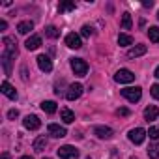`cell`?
Listing matches in <instances>:
<instances>
[{
  "instance_id": "obj_20",
  "label": "cell",
  "mask_w": 159,
  "mask_h": 159,
  "mask_svg": "<svg viewBox=\"0 0 159 159\" xmlns=\"http://www.w3.org/2000/svg\"><path fill=\"white\" fill-rule=\"evenodd\" d=\"M148 157L150 159H157L159 157V142H153L148 146Z\"/></svg>"
},
{
  "instance_id": "obj_31",
  "label": "cell",
  "mask_w": 159,
  "mask_h": 159,
  "mask_svg": "<svg viewBox=\"0 0 159 159\" xmlns=\"http://www.w3.org/2000/svg\"><path fill=\"white\" fill-rule=\"evenodd\" d=\"M116 114H118V116H127V114H129V111H127V109H118V111H116Z\"/></svg>"
},
{
  "instance_id": "obj_5",
  "label": "cell",
  "mask_w": 159,
  "mask_h": 159,
  "mask_svg": "<svg viewBox=\"0 0 159 159\" xmlns=\"http://www.w3.org/2000/svg\"><path fill=\"white\" fill-rule=\"evenodd\" d=\"M83 84L81 83H73L69 88H67V94H66V98L69 99V101H75V99H79V98H81L83 96Z\"/></svg>"
},
{
  "instance_id": "obj_2",
  "label": "cell",
  "mask_w": 159,
  "mask_h": 159,
  "mask_svg": "<svg viewBox=\"0 0 159 159\" xmlns=\"http://www.w3.org/2000/svg\"><path fill=\"white\" fill-rule=\"evenodd\" d=\"M56 153H58L60 159H75V157H79V150H75V146H69V144L60 146L56 150Z\"/></svg>"
},
{
  "instance_id": "obj_32",
  "label": "cell",
  "mask_w": 159,
  "mask_h": 159,
  "mask_svg": "<svg viewBox=\"0 0 159 159\" xmlns=\"http://www.w3.org/2000/svg\"><path fill=\"white\" fill-rule=\"evenodd\" d=\"M8 28V23L6 21H0V30H6Z\"/></svg>"
},
{
  "instance_id": "obj_8",
  "label": "cell",
  "mask_w": 159,
  "mask_h": 159,
  "mask_svg": "<svg viewBox=\"0 0 159 159\" xmlns=\"http://www.w3.org/2000/svg\"><path fill=\"white\" fill-rule=\"evenodd\" d=\"M23 125H25L26 129L34 131V129H39V125H41V120H39L36 114H28V116L23 120Z\"/></svg>"
},
{
  "instance_id": "obj_26",
  "label": "cell",
  "mask_w": 159,
  "mask_h": 159,
  "mask_svg": "<svg viewBox=\"0 0 159 159\" xmlns=\"http://www.w3.org/2000/svg\"><path fill=\"white\" fill-rule=\"evenodd\" d=\"M58 10H60V11H71V10H75V4H73V2H62V4L58 6Z\"/></svg>"
},
{
  "instance_id": "obj_7",
  "label": "cell",
  "mask_w": 159,
  "mask_h": 159,
  "mask_svg": "<svg viewBox=\"0 0 159 159\" xmlns=\"http://www.w3.org/2000/svg\"><path fill=\"white\" fill-rule=\"evenodd\" d=\"M94 133H96V137L101 139V140H109V139H112V135H114V131H112L111 127H107V125H98V127H94Z\"/></svg>"
},
{
  "instance_id": "obj_37",
  "label": "cell",
  "mask_w": 159,
  "mask_h": 159,
  "mask_svg": "<svg viewBox=\"0 0 159 159\" xmlns=\"http://www.w3.org/2000/svg\"><path fill=\"white\" fill-rule=\"evenodd\" d=\"M157 19H159V13H157Z\"/></svg>"
},
{
  "instance_id": "obj_35",
  "label": "cell",
  "mask_w": 159,
  "mask_h": 159,
  "mask_svg": "<svg viewBox=\"0 0 159 159\" xmlns=\"http://www.w3.org/2000/svg\"><path fill=\"white\" fill-rule=\"evenodd\" d=\"M21 159H32V157H30V155H23Z\"/></svg>"
},
{
  "instance_id": "obj_10",
  "label": "cell",
  "mask_w": 159,
  "mask_h": 159,
  "mask_svg": "<svg viewBox=\"0 0 159 159\" xmlns=\"http://www.w3.org/2000/svg\"><path fill=\"white\" fill-rule=\"evenodd\" d=\"M36 60H38V66H39V69H41V71H45V73L52 71V62H51V58H49V56L39 54Z\"/></svg>"
},
{
  "instance_id": "obj_6",
  "label": "cell",
  "mask_w": 159,
  "mask_h": 159,
  "mask_svg": "<svg viewBox=\"0 0 159 159\" xmlns=\"http://www.w3.org/2000/svg\"><path fill=\"white\" fill-rule=\"evenodd\" d=\"M144 139H146V131H144L142 127H135V129L129 131V140H131L133 144H142Z\"/></svg>"
},
{
  "instance_id": "obj_12",
  "label": "cell",
  "mask_w": 159,
  "mask_h": 159,
  "mask_svg": "<svg viewBox=\"0 0 159 159\" xmlns=\"http://www.w3.org/2000/svg\"><path fill=\"white\" fill-rule=\"evenodd\" d=\"M157 116H159V107L150 105V107H146V109H144V120H146V122L157 120Z\"/></svg>"
},
{
  "instance_id": "obj_25",
  "label": "cell",
  "mask_w": 159,
  "mask_h": 159,
  "mask_svg": "<svg viewBox=\"0 0 159 159\" xmlns=\"http://www.w3.org/2000/svg\"><path fill=\"white\" fill-rule=\"evenodd\" d=\"M45 34H47L49 38H52V39H54V38H58V36H60V30H58L56 26H47V28H45Z\"/></svg>"
},
{
  "instance_id": "obj_27",
  "label": "cell",
  "mask_w": 159,
  "mask_h": 159,
  "mask_svg": "<svg viewBox=\"0 0 159 159\" xmlns=\"http://www.w3.org/2000/svg\"><path fill=\"white\" fill-rule=\"evenodd\" d=\"M94 34V28L90 26V25H84L83 28H81V36H84V38H90Z\"/></svg>"
},
{
  "instance_id": "obj_15",
  "label": "cell",
  "mask_w": 159,
  "mask_h": 159,
  "mask_svg": "<svg viewBox=\"0 0 159 159\" xmlns=\"http://www.w3.org/2000/svg\"><path fill=\"white\" fill-rule=\"evenodd\" d=\"M25 45H26V49H28V51H36V49L41 45V38H39V36H30V38L26 39V43H25Z\"/></svg>"
},
{
  "instance_id": "obj_9",
  "label": "cell",
  "mask_w": 159,
  "mask_h": 159,
  "mask_svg": "<svg viewBox=\"0 0 159 159\" xmlns=\"http://www.w3.org/2000/svg\"><path fill=\"white\" fill-rule=\"evenodd\" d=\"M66 45H67L69 49H81V47H83V43H81V36L75 34V32L67 34V36H66Z\"/></svg>"
},
{
  "instance_id": "obj_23",
  "label": "cell",
  "mask_w": 159,
  "mask_h": 159,
  "mask_svg": "<svg viewBox=\"0 0 159 159\" xmlns=\"http://www.w3.org/2000/svg\"><path fill=\"white\" fill-rule=\"evenodd\" d=\"M120 26H122V30H129L133 26V21H131V15L129 13H124L122 15V25Z\"/></svg>"
},
{
  "instance_id": "obj_16",
  "label": "cell",
  "mask_w": 159,
  "mask_h": 159,
  "mask_svg": "<svg viewBox=\"0 0 159 159\" xmlns=\"http://www.w3.org/2000/svg\"><path fill=\"white\" fill-rule=\"evenodd\" d=\"M30 30H34V23L32 21H23L17 25V32L19 34H28Z\"/></svg>"
},
{
  "instance_id": "obj_13",
  "label": "cell",
  "mask_w": 159,
  "mask_h": 159,
  "mask_svg": "<svg viewBox=\"0 0 159 159\" xmlns=\"http://www.w3.org/2000/svg\"><path fill=\"white\" fill-rule=\"evenodd\" d=\"M146 45H135V47H131L129 51H127V58H139V56H142V54H146Z\"/></svg>"
},
{
  "instance_id": "obj_4",
  "label": "cell",
  "mask_w": 159,
  "mask_h": 159,
  "mask_svg": "<svg viewBox=\"0 0 159 159\" xmlns=\"http://www.w3.org/2000/svg\"><path fill=\"white\" fill-rule=\"evenodd\" d=\"M71 69L75 71V75L84 77V75L88 73V64H86L83 58H73V60H71Z\"/></svg>"
},
{
  "instance_id": "obj_24",
  "label": "cell",
  "mask_w": 159,
  "mask_h": 159,
  "mask_svg": "<svg viewBox=\"0 0 159 159\" xmlns=\"http://www.w3.org/2000/svg\"><path fill=\"white\" fill-rule=\"evenodd\" d=\"M41 109H43L45 112L52 114V112H56V103H54V101H43V103H41Z\"/></svg>"
},
{
  "instance_id": "obj_1",
  "label": "cell",
  "mask_w": 159,
  "mask_h": 159,
  "mask_svg": "<svg viewBox=\"0 0 159 159\" xmlns=\"http://www.w3.org/2000/svg\"><path fill=\"white\" fill-rule=\"evenodd\" d=\"M122 96H124L127 101L137 103V101L142 98V88H139V86H129V88H124V90H122Z\"/></svg>"
},
{
  "instance_id": "obj_11",
  "label": "cell",
  "mask_w": 159,
  "mask_h": 159,
  "mask_svg": "<svg viewBox=\"0 0 159 159\" xmlns=\"http://www.w3.org/2000/svg\"><path fill=\"white\" fill-rule=\"evenodd\" d=\"M47 131H49V135H52V137H56V139H62V137L67 135L66 127H62V125H58V124H49Z\"/></svg>"
},
{
  "instance_id": "obj_22",
  "label": "cell",
  "mask_w": 159,
  "mask_h": 159,
  "mask_svg": "<svg viewBox=\"0 0 159 159\" xmlns=\"http://www.w3.org/2000/svg\"><path fill=\"white\" fill-rule=\"evenodd\" d=\"M148 38H150V41L157 43L159 41V26H150L148 28Z\"/></svg>"
},
{
  "instance_id": "obj_29",
  "label": "cell",
  "mask_w": 159,
  "mask_h": 159,
  "mask_svg": "<svg viewBox=\"0 0 159 159\" xmlns=\"http://www.w3.org/2000/svg\"><path fill=\"white\" fill-rule=\"evenodd\" d=\"M17 116H19V111H17V109H11V111L8 112V118H10V120H15Z\"/></svg>"
},
{
  "instance_id": "obj_33",
  "label": "cell",
  "mask_w": 159,
  "mask_h": 159,
  "mask_svg": "<svg viewBox=\"0 0 159 159\" xmlns=\"http://www.w3.org/2000/svg\"><path fill=\"white\" fill-rule=\"evenodd\" d=\"M0 159H11V157H10V153H2V157H0Z\"/></svg>"
},
{
  "instance_id": "obj_3",
  "label": "cell",
  "mask_w": 159,
  "mask_h": 159,
  "mask_svg": "<svg viewBox=\"0 0 159 159\" xmlns=\"http://www.w3.org/2000/svg\"><path fill=\"white\" fill-rule=\"evenodd\" d=\"M114 81L120 83V84H127V83H133L135 81V73L129 71V69H118L116 75H114Z\"/></svg>"
},
{
  "instance_id": "obj_34",
  "label": "cell",
  "mask_w": 159,
  "mask_h": 159,
  "mask_svg": "<svg viewBox=\"0 0 159 159\" xmlns=\"http://www.w3.org/2000/svg\"><path fill=\"white\" fill-rule=\"evenodd\" d=\"M153 77H157V79H159V66H157V69H155V73H153Z\"/></svg>"
},
{
  "instance_id": "obj_17",
  "label": "cell",
  "mask_w": 159,
  "mask_h": 159,
  "mask_svg": "<svg viewBox=\"0 0 159 159\" xmlns=\"http://www.w3.org/2000/svg\"><path fill=\"white\" fill-rule=\"evenodd\" d=\"M60 118H62L64 124H71V122L75 120V114H73V111H69V109H62V111H60Z\"/></svg>"
},
{
  "instance_id": "obj_21",
  "label": "cell",
  "mask_w": 159,
  "mask_h": 159,
  "mask_svg": "<svg viewBox=\"0 0 159 159\" xmlns=\"http://www.w3.org/2000/svg\"><path fill=\"white\" fill-rule=\"evenodd\" d=\"M133 43V38L129 36V34H120L118 36V45L120 47H127V45H131Z\"/></svg>"
},
{
  "instance_id": "obj_18",
  "label": "cell",
  "mask_w": 159,
  "mask_h": 159,
  "mask_svg": "<svg viewBox=\"0 0 159 159\" xmlns=\"http://www.w3.org/2000/svg\"><path fill=\"white\" fill-rule=\"evenodd\" d=\"M45 146H47V137L45 135H41V137H38L34 140V152H43Z\"/></svg>"
},
{
  "instance_id": "obj_30",
  "label": "cell",
  "mask_w": 159,
  "mask_h": 159,
  "mask_svg": "<svg viewBox=\"0 0 159 159\" xmlns=\"http://www.w3.org/2000/svg\"><path fill=\"white\" fill-rule=\"evenodd\" d=\"M152 96H153L155 99H159V84H153V86H152Z\"/></svg>"
},
{
  "instance_id": "obj_19",
  "label": "cell",
  "mask_w": 159,
  "mask_h": 159,
  "mask_svg": "<svg viewBox=\"0 0 159 159\" xmlns=\"http://www.w3.org/2000/svg\"><path fill=\"white\" fill-rule=\"evenodd\" d=\"M2 66H4V73L11 75V56L6 52H2Z\"/></svg>"
},
{
  "instance_id": "obj_14",
  "label": "cell",
  "mask_w": 159,
  "mask_h": 159,
  "mask_svg": "<svg viewBox=\"0 0 159 159\" xmlns=\"http://www.w3.org/2000/svg\"><path fill=\"white\" fill-rule=\"evenodd\" d=\"M2 94H4L6 98H10V99H17V92H15V88H13L8 81L2 83Z\"/></svg>"
},
{
  "instance_id": "obj_28",
  "label": "cell",
  "mask_w": 159,
  "mask_h": 159,
  "mask_svg": "<svg viewBox=\"0 0 159 159\" xmlns=\"http://www.w3.org/2000/svg\"><path fill=\"white\" fill-rule=\"evenodd\" d=\"M146 135H148L150 139H153V140H157V139H159V129H157V127H150V129L146 131Z\"/></svg>"
},
{
  "instance_id": "obj_36",
  "label": "cell",
  "mask_w": 159,
  "mask_h": 159,
  "mask_svg": "<svg viewBox=\"0 0 159 159\" xmlns=\"http://www.w3.org/2000/svg\"><path fill=\"white\" fill-rule=\"evenodd\" d=\"M43 159H51V157H43Z\"/></svg>"
}]
</instances>
